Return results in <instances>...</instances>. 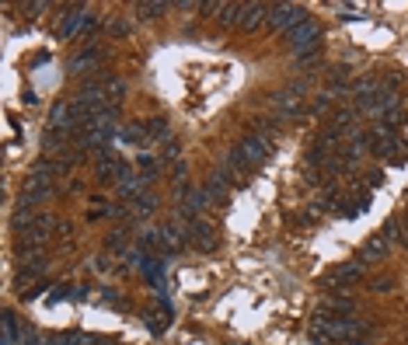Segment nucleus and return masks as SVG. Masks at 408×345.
I'll return each instance as SVG.
<instances>
[{
    "instance_id": "c03bdc74",
    "label": "nucleus",
    "mask_w": 408,
    "mask_h": 345,
    "mask_svg": "<svg viewBox=\"0 0 408 345\" xmlns=\"http://www.w3.org/2000/svg\"><path fill=\"white\" fill-rule=\"evenodd\" d=\"M46 289H49V282H46V279H42V282H35V286H28V289H25V293H22V296H25V300H35V296H42V293H46Z\"/></svg>"
},
{
    "instance_id": "a878e982",
    "label": "nucleus",
    "mask_w": 408,
    "mask_h": 345,
    "mask_svg": "<svg viewBox=\"0 0 408 345\" xmlns=\"http://www.w3.org/2000/svg\"><path fill=\"white\" fill-rule=\"evenodd\" d=\"M143 324H147V331H150V335H164V331H168V324H171V314H164V310H150V314H143Z\"/></svg>"
},
{
    "instance_id": "4468645a",
    "label": "nucleus",
    "mask_w": 408,
    "mask_h": 345,
    "mask_svg": "<svg viewBox=\"0 0 408 345\" xmlns=\"http://www.w3.org/2000/svg\"><path fill=\"white\" fill-rule=\"evenodd\" d=\"M377 91H380V81H377V77H370V74H366V77H356V81H352V88H349V95L359 102V109H363L366 102H373V95H377Z\"/></svg>"
},
{
    "instance_id": "4c0bfd02",
    "label": "nucleus",
    "mask_w": 408,
    "mask_h": 345,
    "mask_svg": "<svg viewBox=\"0 0 408 345\" xmlns=\"http://www.w3.org/2000/svg\"><path fill=\"white\" fill-rule=\"evenodd\" d=\"M293 223H297V227H314V223H318V209H314V206H304V213H297Z\"/></svg>"
},
{
    "instance_id": "20e7f679",
    "label": "nucleus",
    "mask_w": 408,
    "mask_h": 345,
    "mask_svg": "<svg viewBox=\"0 0 408 345\" xmlns=\"http://www.w3.org/2000/svg\"><path fill=\"white\" fill-rule=\"evenodd\" d=\"M126 175H133V168H129V164H126L119 154H112V150H101V154H98L95 178H98L101 185H108V182H112V185H119Z\"/></svg>"
},
{
    "instance_id": "6ab92c4d",
    "label": "nucleus",
    "mask_w": 408,
    "mask_h": 345,
    "mask_svg": "<svg viewBox=\"0 0 408 345\" xmlns=\"http://www.w3.org/2000/svg\"><path fill=\"white\" fill-rule=\"evenodd\" d=\"M143 129H147V140H154V143H168V140H174V136H171L168 119H161V115H150V119L143 122Z\"/></svg>"
},
{
    "instance_id": "423d86ee",
    "label": "nucleus",
    "mask_w": 408,
    "mask_h": 345,
    "mask_svg": "<svg viewBox=\"0 0 408 345\" xmlns=\"http://www.w3.org/2000/svg\"><path fill=\"white\" fill-rule=\"evenodd\" d=\"M370 154H377V157H391V154H405V143L398 140V133L394 129H387V126H373L370 129Z\"/></svg>"
},
{
    "instance_id": "1a4fd4ad",
    "label": "nucleus",
    "mask_w": 408,
    "mask_h": 345,
    "mask_svg": "<svg viewBox=\"0 0 408 345\" xmlns=\"http://www.w3.org/2000/svg\"><path fill=\"white\" fill-rule=\"evenodd\" d=\"M363 279H366V262H342V265H335L332 275H328L332 286H356V282H363Z\"/></svg>"
},
{
    "instance_id": "0eeeda50",
    "label": "nucleus",
    "mask_w": 408,
    "mask_h": 345,
    "mask_svg": "<svg viewBox=\"0 0 408 345\" xmlns=\"http://www.w3.org/2000/svg\"><path fill=\"white\" fill-rule=\"evenodd\" d=\"M178 206H181L185 220H195V216H202V209L210 206V199H206V192H202L199 185H181L178 188Z\"/></svg>"
},
{
    "instance_id": "bb28decb",
    "label": "nucleus",
    "mask_w": 408,
    "mask_h": 345,
    "mask_svg": "<svg viewBox=\"0 0 408 345\" xmlns=\"http://www.w3.org/2000/svg\"><path fill=\"white\" fill-rule=\"evenodd\" d=\"M188 244L199 251V255H213L220 248V237L217 234H199V237H188Z\"/></svg>"
},
{
    "instance_id": "6e6552de",
    "label": "nucleus",
    "mask_w": 408,
    "mask_h": 345,
    "mask_svg": "<svg viewBox=\"0 0 408 345\" xmlns=\"http://www.w3.org/2000/svg\"><path fill=\"white\" fill-rule=\"evenodd\" d=\"M53 192H60L53 182H46V178H39V175H28V178H25V185H22V199H18V202L39 206V202H46Z\"/></svg>"
},
{
    "instance_id": "a211bd4d",
    "label": "nucleus",
    "mask_w": 408,
    "mask_h": 345,
    "mask_svg": "<svg viewBox=\"0 0 408 345\" xmlns=\"http://www.w3.org/2000/svg\"><path fill=\"white\" fill-rule=\"evenodd\" d=\"M39 223V213H35V206H28V202H18V209L11 213V227L18 230V234H25V230H32Z\"/></svg>"
},
{
    "instance_id": "2f4dec72",
    "label": "nucleus",
    "mask_w": 408,
    "mask_h": 345,
    "mask_svg": "<svg viewBox=\"0 0 408 345\" xmlns=\"http://www.w3.org/2000/svg\"><path fill=\"white\" fill-rule=\"evenodd\" d=\"M0 324H4V335H15V338H18V331L25 328V324L18 321L15 310H4V314H0Z\"/></svg>"
},
{
    "instance_id": "9b49d317",
    "label": "nucleus",
    "mask_w": 408,
    "mask_h": 345,
    "mask_svg": "<svg viewBox=\"0 0 408 345\" xmlns=\"http://www.w3.org/2000/svg\"><path fill=\"white\" fill-rule=\"evenodd\" d=\"M147 185H150V178H143L140 171H133V175H126L115 188H119V199H129V202H136L140 195H147Z\"/></svg>"
},
{
    "instance_id": "c85d7f7f",
    "label": "nucleus",
    "mask_w": 408,
    "mask_h": 345,
    "mask_svg": "<svg viewBox=\"0 0 408 345\" xmlns=\"http://www.w3.org/2000/svg\"><path fill=\"white\" fill-rule=\"evenodd\" d=\"M105 251H108V255H126V230H122V227L105 237Z\"/></svg>"
},
{
    "instance_id": "ea45409f",
    "label": "nucleus",
    "mask_w": 408,
    "mask_h": 345,
    "mask_svg": "<svg viewBox=\"0 0 408 345\" xmlns=\"http://www.w3.org/2000/svg\"><path fill=\"white\" fill-rule=\"evenodd\" d=\"M304 185L307 188H321L325 182H321V168H304Z\"/></svg>"
},
{
    "instance_id": "5701e85b",
    "label": "nucleus",
    "mask_w": 408,
    "mask_h": 345,
    "mask_svg": "<svg viewBox=\"0 0 408 345\" xmlns=\"http://www.w3.org/2000/svg\"><path fill=\"white\" fill-rule=\"evenodd\" d=\"M325 171L335 175V178H345V175L356 171V157H349V154H332L328 164H325Z\"/></svg>"
},
{
    "instance_id": "f257e3e1",
    "label": "nucleus",
    "mask_w": 408,
    "mask_h": 345,
    "mask_svg": "<svg viewBox=\"0 0 408 345\" xmlns=\"http://www.w3.org/2000/svg\"><path fill=\"white\" fill-rule=\"evenodd\" d=\"M311 15L300 8V4H269V15H266V29L269 32H279V35H290L297 25H304Z\"/></svg>"
},
{
    "instance_id": "dca6fc26",
    "label": "nucleus",
    "mask_w": 408,
    "mask_h": 345,
    "mask_svg": "<svg viewBox=\"0 0 408 345\" xmlns=\"http://www.w3.org/2000/svg\"><path fill=\"white\" fill-rule=\"evenodd\" d=\"M380 237H384L387 244H401V248H408V216H401V220H387V223H384V230H380Z\"/></svg>"
},
{
    "instance_id": "c9c22d12",
    "label": "nucleus",
    "mask_w": 408,
    "mask_h": 345,
    "mask_svg": "<svg viewBox=\"0 0 408 345\" xmlns=\"http://www.w3.org/2000/svg\"><path fill=\"white\" fill-rule=\"evenodd\" d=\"M42 338H46V335H39V331L28 328V324L18 331V345H42Z\"/></svg>"
},
{
    "instance_id": "f03ea898",
    "label": "nucleus",
    "mask_w": 408,
    "mask_h": 345,
    "mask_svg": "<svg viewBox=\"0 0 408 345\" xmlns=\"http://www.w3.org/2000/svg\"><path fill=\"white\" fill-rule=\"evenodd\" d=\"M95 29H98L95 15H91L84 4H70V8H67V15H60V29H56V35H60V39H77V35H91Z\"/></svg>"
},
{
    "instance_id": "39448f33",
    "label": "nucleus",
    "mask_w": 408,
    "mask_h": 345,
    "mask_svg": "<svg viewBox=\"0 0 408 345\" xmlns=\"http://www.w3.org/2000/svg\"><path fill=\"white\" fill-rule=\"evenodd\" d=\"M227 185H234V175H231L224 164H217V168L206 175V182H202V192H206L210 202H227V199H231V188H227Z\"/></svg>"
},
{
    "instance_id": "2eb2a0df",
    "label": "nucleus",
    "mask_w": 408,
    "mask_h": 345,
    "mask_svg": "<svg viewBox=\"0 0 408 345\" xmlns=\"http://www.w3.org/2000/svg\"><path fill=\"white\" fill-rule=\"evenodd\" d=\"M325 310H328L332 317H356V300H352L349 293H332L328 303H325Z\"/></svg>"
},
{
    "instance_id": "f3484780",
    "label": "nucleus",
    "mask_w": 408,
    "mask_h": 345,
    "mask_svg": "<svg viewBox=\"0 0 408 345\" xmlns=\"http://www.w3.org/2000/svg\"><path fill=\"white\" fill-rule=\"evenodd\" d=\"M366 150H370V133H363L359 126H356L352 133H345V147H342V154H349V157H356V161H359Z\"/></svg>"
},
{
    "instance_id": "412c9836",
    "label": "nucleus",
    "mask_w": 408,
    "mask_h": 345,
    "mask_svg": "<svg viewBox=\"0 0 408 345\" xmlns=\"http://www.w3.org/2000/svg\"><path fill=\"white\" fill-rule=\"evenodd\" d=\"M140 272H143V279H147L157 293H161V289H168V286H164V258H161V255H154V258H150Z\"/></svg>"
},
{
    "instance_id": "72a5a7b5",
    "label": "nucleus",
    "mask_w": 408,
    "mask_h": 345,
    "mask_svg": "<svg viewBox=\"0 0 408 345\" xmlns=\"http://www.w3.org/2000/svg\"><path fill=\"white\" fill-rule=\"evenodd\" d=\"M101 303H108L112 310H129V303H126V300H122V296H119L115 289H108V286L101 289Z\"/></svg>"
},
{
    "instance_id": "37998d69",
    "label": "nucleus",
    "mask_w": 408,
    "mask_h": 345,
    "mask_svg": "<svg viewBox=\"0 0 408 345\" xmlns=\"http://www.w3.org/2000/svg\"><path fill=\"white\" fill-rule=\"evenodd\" d=\"M185 175H188V164H185L181 157H178V161H171V178H174V182H181Z\"/></svg>"
},
{
    "instance_id": "49530a36",
    "label": "nucleus",
    "mask_w": 408,
    "mask_h": 345,
    "mask_svg": "<svg viewBox=\"0 0 408 345\" xmlns=\"http://www.w3.org/2000/svg\"><path fill=\"white\" fill-rule=\"evenodd\" d=\"M0 345H18V338L15 335H4V342H0Z\"/></svg>"
},
{
    "instance_id": "ddd939ff",
    "label": "nucleus",
    "mask_w": 408,
    "mask_h": 345,
    "mask_svg": "<svg viewBox=\"0 0 408 345\" xmlns=\"http://www.w3.org/2000/svg\"><path fill=\"white\" fill-rule=\"evenodd\" d=\"M266 15H269V4H245V15H241V29L238 32H259L266 25Z\"/></svg>"
},
{
    "instance_id": "f8f14e48",
    "label": "nucleus",
    "mask_w": 408,
    "mask_h": 345,
    "mask_svg": "<svg viewBox=\"0 0 408 345\" xmlns=\"http://www.w3.org/2000/svg\"><path fill=\"white\" fill-rule=\"evenodd\" d=\"M101 60H105V53H101L98 46H84V49L70 60V74H88V70H91V67H98Z\"/></svg>"
},
{
    "instance_id": "a18cd8bd",
    "label": "nucleus",
    "mask_w": 408,
    "mask_h": 345,
    "mask_svg": "<svg viewBox=\"0 0 408 345\" xmlns=\"http://www.w3.org/2000/svg\"><path fill=\"white\" fill-rule=\"evenodd\" d=\"M53 230H56V234H70V230H74V223H70V220H56V227H53Z\"/></svg>"
},
{
    "instance_id": "f704fd0d",
    "label": "nucleus",
    "mask_w": 408,
    "mask_h": 345,
    "mask_svg": "<svg viewBox=\"0 0 408 345\" xmlns=\"http://www.w3.org/2000/svg\"><path fill=\"white\" fill-rule=\"evenodd\" d=\"M328 102H332V95H328V91L314 95V98H311V105H307V115H321V112L328 109Z\"/></svg>"
},
{
    "instance_id": "a19ab883",
    "label": "nucleus",
    "mask_w": 408,
    "mask_h": 345,
    "mask_svg": "<svg viewBox=\"0 0 408 345\" xmlns=\"http://www.w3.org/2000/svg\"><path fill=\"white\" fill-rule=\"evenodd\" d=\"M161 150H164V154H161L164 161H178V154H181V147H178V140H168V143H161Z\"/></svg>"
},
{
    "instance_id": "aec40b11",
    "label": "nucleus",
    "mask_w": 408,
    "mask_h": 345,
    "mask_svg": "<svg viewBox=\"0 0 408 345\" xmlns=\"http://www.w3.org/2000/svg\"><path fill=\"white\" fill-rule=\"evenodd\" d=\"M394 244H387L380 234L377 237H370L366 244H363V251H359V262H380V258H387V251H391Z\"/></svg>"
},
{
    "instance_id": "b1692460",
    "label": "nucleus",
    "mask_w": 408,
    "mask_h": 345,
    "mask_svg": "<svg viewBox=\"0 0 408 345\" xmlns=\"http://www.w3.org/2000/svg\"><path fill=\"white\" fill-rule=\"evenodd\" d=\"M328 129H335V133H352L356 129V109H338L332 119H328Z\"/></svg>"
},
{
    "instance_id": "c756f323",
    "label": "nucleus",
    "mask_w": 408,
    "mask_h": 345,
    "mask_svg": "<svg viewBox=\"0 0 408 345\" xmlns=\"http://www.w3.org/2000/svg\"><path fill=\"white\" fill-rule=\"evenodd\" d=\"M154 209H157V199H154L150 192H147V195H140V199L133 202V216H140V220H143V216H150Z\"/></svg>"
},
{
    "instance_id": "58836bf2",
    "label": "nucleus",
    "mask_w": 408,
    "mask_h": 345,
    "mask_svg": "<svg viewBox=\"0 0 408 345\" xmlns=\"http://www.w3.org/2000/svg\"><path fill=\"white\" fill-rule=\"evenodd\" d=\"M366 286H370L373 293H387V289H394V279H391V275H373Z\"/></svg>"
},
{
    "instance_id": "9d476101",
    "label": "nucleus",
    "mask_w": 408,
    "mask_h": 345,
    "mask_svg": "<svg viewBox=\"0 0 408 345\" xmlns=\"http://www.w3.org/2000/svg\"><path fill=\"white\" fill-rule=\"evenodd\" d=\"M279 115H255L248 126V136H259V140H269V143H276V136H279Z\"/></svg>"
},
{
    "instance_id": "393cba45",
    "label": "nucleus",
    "mask_w": 408,
    "mask_h": 345,
    "mask_svg": "<svg viewBox=\"0 0 408 345\" xmlns=\"http://www.w3.org/2000/svg\"><path fill=\"white\" fill-rule=\"evenodd\" d=\"M115 140H122L129 147H143L147 143V129H143V122H129V126H119Z\"/></svg>"
},
{
    "instance_id": "4be33fe9",
    "label": "nucleus",
    "mask_w": 408,
    "mask_h": 345,
    "mask_svg": "<svg viewBox=\"0 0 408 345\" xmlns=\"http://www.w3.org/2000/svg\"><path fill=\"white\" fill-rule=\"evenodd\" d=\"M168 0H140V4H133V15L136 18H147V22H154V18H161V15H168Z\"/></svg>"
},
{
    "instance_id": "473e14b6",
    "label": "nucleus",
    "mask_w": 408,
    "mask_h": 345,
    "mask_svg": "<svg viewBox=\"0 0 408 345\" xmlns=\"http://www.w3.org/2000/svg\"><path fill=\"white\" fill-rule=\"evenodd\" d=\"M105 29H108V35H115V39H126V35L133 32V22H129V18H115V22H108Z\"/></svg>"
},
{
    "instance_id": "79ce46f5",
    "label": "nucleus",
    "mask_w": 408,
    "mask_h": 345,
    "mask_svg": "<svg viewBox=\"0 0 408 345\" xmlns=\"http://www.w3.org/2000/svg\"><path fill=\"white\" fill-rule=\"evenodd\" d=\"M384 185V168H370L366 171V188H380Z\"/></svg>"
},
{
    "instance_id": "e433bc0d",
    "label": "nucleus",
    "mask_w": 408,
    "mask_h": 345,
    "mask_svg": "<svg viewBox=\"0 0 408 345\" xmlns=\"http://www.w3.org/2000/svg\"><path fill=\"white\" fill-rule=\"evenodd\" d=\"M293 63H297V70H314V67L321 63V53H304V56H293Z\"/></svg>"
},
{
    "instance_id": "7ed1b4c3",
    "label": "nucleus",
    "mask_w": 408,
    "mask_h": 345,
    "mask_svg": "<svg viewBox=\"0 0 408 345\" xmlns=\"http://www.w3.org/2000/svg\"><path fill=\"white\" fill-rule=\"evenodd\" d=\"M286 39H290L293 56H304V53H321V25H318L314 18H307L304 25H297Z\"/></svg>"
},
{
    "instance_id": "cd10ccee",
    "label": "nucleus",
    "mask_w": 408,
    "mask_h": 345,
    "mask_svg": "<svg viewBox=\"0 0 408 345\" xmlns=\"http://www.w3.org/2000/svg\"><path fill=\"white\" fill-rule=\"evenodd\" d=\"M136 168L143 178H154L161 171V161H157V154H136Z\"/></svg>"
},
{
    "instance_id": "7c9ffc66",
    "label": "nucleus",
    "mask_w": 408,
    "mask_h": 345,
    "mask_svg": "<svg viewBox=\"0 0 408 345\" xmlns=\"http://www.w3.org/2000/svg\"><path fill=\"white\" fill-rule=\"evenodd\" d=\"M105 91H108V98H112V102H119V98L126 95V81H122V77H115V74H108V77H105Z\"/></svg>"
}]
</instances>
